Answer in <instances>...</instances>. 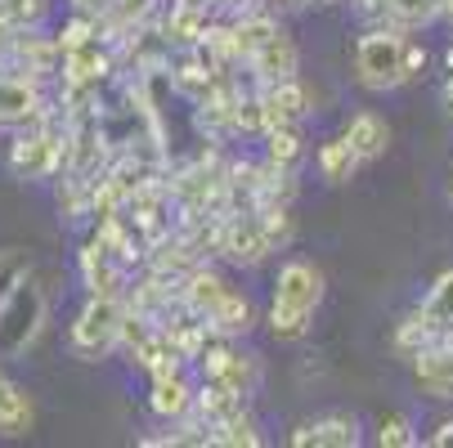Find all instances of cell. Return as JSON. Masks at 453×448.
<instances>
[{
  "instance_id": "6da1fadb",
  "label": "cell",
  "mask_w": 453,
  "mask_h": 448,
  "mask_svg": "<svg viewBox=\"0 0 453 448\" xmlns=\"http://www.w3.org/2000/svg\"><path fill=\"white\" fill-rule=\"evenodd\" d=\"M45 314H50V296L27 274L5 300H0V359H23L45 328Z\"/></svg>"
},
{
  "instance_id": "7a4b0ae2",
  "label": "cell",
  "mask_w": 453,
  "mask_h": 448,
  "mask_svg": "<svg viewBox=\"0 0 453 448\" xmlns=\"http://www.w3.org/2000/svg\"><path fill=\"white\" fill-rule=\"evenodd\" d=\"M63 144H68V117H63V125L54 117L36 125H19L10 144V171L19 179H54L63 175Z\"/></svg>"
},
{
  "instance_id": "3957f363",
  "label": "cell",
  "mask_w": 453,
  "mask_h": 448,
  "mask_svg": "<svg viewBox=\"0 0 453 448\" xmlns=\"http://www.w3.org/2000/svg\"><path fill=\"white\" fill-rule=\"evenodd\" d=\"M404 36L395 27H368L355 41V81L364 90H395L404 86Z\"/></svg>"
},
{
  "instance_id": "277c9868",
  "label": "cell",
  "mask_w": 453,
  "mask_h": 448,
  "mask_svg": "<svg viewBox=\"0 0 453 448\" xmlns=\"http://www.w3.org/2000/svg\"><path fill=\"white\" fill-rule=\"evenodd\" d=\"M121 323H126V300H121V296H90V300L77 309L73 332H68L73 354L86 359V363L112 354V350L121 345Z\"/></svg>"
},
{
  "instance_id": "5b68a950",
  "label": "cell",
  "mask_w": 453,
  "mask_h": 448,
  "mask_svg": "<svg viewBox=\"0 0 453 448\" xmlns=\"http://www.w3.org/2000/svg\"><path fill=\"white\" fill-rule=\"evenodd\" d=\"M274 238L261 220V211H238V216H225L220 224V238H216V255L238 270H256V265H265L270 255H274Z\"/></svg>"
},
{
  "instance_id": "8992f818",
  "label": "cell",
  "mask_w": 453,
  "mask_h": 448,
  "mask_svg": "<svg viewBox=\"0 0 453 448\" xmlns=\"http://www.w3.org/2000/svg\"><path fill=\"white\" fill-rule=\"evenodd\" d=\"M247 68H251L256 90H261V86H274V81H292V77L301 72V49H296L292 32H288V27H279L261 49H256V54L247 58Z\"/></svg>"
},
{
  "instance_id": "52a82bcc",
  "label": "cell",
  "mask_w": 453,
  "mask_h": 448,
  "mask_svg": "<svg viewBox=\"0 0 453 448\" xmlns=\"http://www.w3.org/2000/svg\"><path fill=\"white\" fill-rule=\"evenodd\" d=\"M77 270H81V287H86L90 296H121V300H126V265L117 261V255H112L99 238H90V242L81 247Z\"/></svg>"
},
{
  "instance_id": "ba28073f",
  "label": "cell",
  "mask_w": 453,
  "mask_h": 448,
  "mask_svg": "<svg viewBox=\"0 0 453 448\" xmlns=\"http://www.w3.org/2000/svg\"><path fill=\"white\" fill-rule=\"evenodd\" d=\"M323 300V274L310 265V261H288L279 265L274 274V305H288V309H319Z\"/></svg>"
},
{
  "instance_id": "9c48e42d",
  "label": "cell",
  "mask_w": 453,
  "mask_h": 448,
  "mask_svg": "<svg viewBox=\"0 0 453 448\" xmlns=\"http://www.w3.org/2000/svg\"><path fill=\"white\" fill-rule=\"evenodd\" d=\"M288 444H296V448H355L359 444V417L355 413H323V417H314V421H301L292 435H288Z\"/></svg>"
},
{
  "instance_id": "30bf717a",
  "label": "cell",
  "mask_w": 453,
  "mask_h": 448,
  "mask_svg": "<svg viewBox=\"0 0 453 448\" xmlns=\"http://www.w3.org/2000/svg\"><path fill=\"white\" fill-rule=\"evenodd\" d=\"M413 376H418V386L422 395L431 399H453V341L435 337L426 350H418L413 359Z\"/></svg>"
},
{
  "instance_id": "8fae6325",
  "label": "cell",
  "mask_w": 453,
  "mask_h": 448,
  "mask_svg": "<svg viewBox=\"0 0 453 448\" xmlns=\"http://www.w3.org/2000/svg\"><path fill=\"white\" fill-rule=\"evenodd\" d=\"M225 296H229V278H225L220 270H211L207 261H203L198 270H188L184 283H180V309L198 314V318H211Z\"/></svg>"
},
{
  "instance_id": "7c38bea8",
  "label": "cell",
  "mask_w": 453,
  "mask_h": 448,
  "mask_svg": "<svg viewBox=\"0 0 453 448\" xmlns=\"http://www.w3.org/2000/svg\"><path fill=\"white\" fill-rule=\"evenodd\" d=\"M193 404H198V381H188L184 372L157 376L153 386H149V408L162 421H184L193 413Z\"/></svg>"
},
{
  "instance_id": "4fadbf2b",
  "label": "cell",
  "mask_w": 453,
  "mask_h": 448,
  "mask_svg": "<svg viewBox=\"0 0 453 448\" xmlns=\"http://www.w3.org/2000/svg\"><path fill=\"white\" fill-rule=\"evenodd\" d=\"M261 99H265V112H270V125H283V121H305L310 117V90L292 77V81H274V86H261Z\"/></svg>"
},
{
  "instance_id": "5bb4252c",
  "label": "cell",
  "mask_w": 453,
  "mask_h": 448,
  "mask_svg": "<svg viewBox=\"0 0 453 448\" xmlns=\"http://www.w3.org/2000/svg\"><path fill=\"white\" fill-rule=\"evenodd\" d=\"M346 144L359 153V162H372V157H381L386 153V144H391V125H386L372 108H364V112H355L350 121H346Z\"/></svg>"
},
{
  "instance_id": "9a60e30c",
  "label": "cell",
  "mask_w": 453,
  "mask_h": 448,
  "mask_svg": "<svg viewBox=\"0 0 453 448\" xmlns=\"http://www.w3.org/2000/svg\"><path fill=\"white\" fill-rule=\"evenodd\" d=\"M207 323L220 332V337H229V341H238V337H247L256 323H261V314H256V300L247 296V292H238V287H229V296L220 300V309L207 318Z\"/></svg>"
},
{
  "instance_id": "2e32d148",
  "label": "cell",
  "mask_w": 453,
  "mask_h": 448,
  "mask_svg": "<svg viewBox=\"0 0 453 448\" xmlns=\"http://www.w3.org/2000/svg\"><path fill=\"white\" fill-rule=\"evenodd\" d=\"M279 27H283V23H279L274 14H256V10L238 14V19H234V58H238V63H247V58H251L256 49H261Z\"/></svg>"
},
{
  "instance_id": "e0dca14e",
  "label": "cell",
  "mask_w": 453,
  "mask_h": 448,
  "mask_svg": "<svg viewBox=\"0 0 453 448\" xmlns=\"http://www.w3.org/2000/svg\"><path fill=\"white\" fill-rule=\"evenodd\" d=\"M211 444H225V448H261L265 435H261V426H256V417L242 404L238 413H229L225 421L211 426Z\"/></svg>"
},
{
  "instance_id": "ac0fdd59",
  "label": "cell",
  "mask_w": 453,
  "mask_h": 448,
  "mask_svg": "<svg viewBox=\"0 0 453 448\" xmlns=\"http://www.w3.org/2000/svg\"><path fill=\"white\" fill-rule=\"evenodd\" d=\"M314 166H319V175L328 179V184H346L355 171H359V153L346 144V135L342 140H328V144H319V153H314Z\"/></svg>"
},
{
  "instance_id": "d6986e66",
  "label": "cell",
  "mask_w": 453,
  "mask_h": 448,
  "mask_svg": "<svg viewBox=\"0 0 453 448\" xmlns=\"http://www.w3.org/2000/svg\"><path fill=\"white\" fill-rule=\"evenodd\" d=\"M54 207H58V216L68 220V224H77L81 216H90V179L58 175V184H54Z\"/></svg>"
},
{
  "instance_id": "ffe728a7",
  "label": "cell",
  "mask_w": 453,
  "mask_h": 448,
  "mask_svg": "<svg viewBox=\"0 0 453 448\" xmlns=\"http://www.w3.org/2000/svg\"><path fill=\"white\" fill-rule=\"evenodd\" d=\"M301 148H305V140L296 131V121H283V125H270V131H265V162L292 171L301 162Z\"/></svg>"
},
{
  "instance_id": "44dd1931",
  "label": "cell",
  "mask_w": 453,
  "mask_h": 448,
  "mask_svg": "<svg viewBox=\"0 0 453 448\" xmlns=\"http://www.w3.org/2000/svg\"><path fill=\"white\" fill-rule=\"evenodd\" d=\"M220 381H225V386H229L234 395L251 399V395H256V386H261V359L247 354V350H234V354H229V363H225V372H220Z\"/></svg>"
},
{
  "instance_id": "7402d4cb",
  "label": "cell",
  "mask_w": 453,
  "mask_h": 448,
  "mask_svg": "<svg viewBox=\"0 0 453 448\" xmlns=\"http://www.w3.org/2000/svg\"><path fill=\"white\" fill-rule=\"evenodd\" d=\"M270 131V112H265V99L261 90H242L238 103H234V135H265Z\"/></svg>"
},
{
  "instance_id": "603a6c76",
  "label": "cell",
  "mask_w": 453,
  "mask_h": 448,
  "mask_svg": "<svg viewBox=\"0 0 453 448\" xmlns=\"http://www.w3.org/2000/svg\"><path fill=\"white\" fill-rule=\"evenodd\" d=\"M435 337H440V328L431 323V318L422 314V305H418V309L404 318V323H400V332H395V350H400L404 359H413V354H418V350H426Z\"/></svg>"
},
{
  "instance_id": "cb8c5ba5",
  "label": "cell",
  "mask_w": 453,
  "mask_h": 448,
  "mask_svg": "<svg viewBox=\"0 0 453 448\" xmlns=\"http://www.w3.org/2000/svg\"><path fill=\"white\" fill-rule=\"evenodd\" d=\"M99 36H104V23H99V19H86V14H73V10H68V19L54 27V41H58L63 54H73V49L99 41Z\"/></svg>"
},
{
  "instance_id": "d4e9b609",
  "label": "cell",
  "mask_w": 453,
  "mask_h": 448,
  "mask_svg": "<svg viewBox=\"0 0 453 448\" xmlns=\"http://www.w3.org/2000/svg\"><path fill=\"white\" fill-rule=\"evenodd\" d=\"M386 14H391L395 32H413V27L440 19V0H386Z\"/></svg>"
},
{
  "instance_id": "484cf974",
  "label": "cell",
  "mask_w": 453,
  "mask_h": 448,
  "mask_svg": "<svg viewBox=\"0 0 453 448\" xmlns=\"http://www.w3.org/2000/svg\"><path fill=\"white\" fill-rule=\"evenodd\" d=\"M422 314L431 318V323L444 332V328H453V270L449 274H440L435 283H431V292L422 296Z\"/></svg>"
},
{
  "instance_id": "4316f807",
  "label": "cell",
  "mask_w": 453,
  "mask_h": 448,
  "mask_svg": "<svg viewBox=\"0 0 453 448\" xmlns=\"http://www.w3.org/2000/svg\"><path fill=\"white\" fill-rule=\"evenodd\" d=\"M270 332H274V341H301L305 332H310V323H314V314L310 309H288V305H270Z\"/></svg>"
},
{
  "instance_id": "83f0119b",
  "label": "cell",
  "mask_w": 453,
  "mask_h": 448,
  "mask_svg": "<svg viewBox=\"0 0 453 448\" xmlns=\"http://www.w3.org/2000/svg\"><path fill=\"white\" fill-rule=\"evenodd\" d=\"M27 274H32L27 251H19V247H5V251H0V300H5Z\"/></svg>"
},
{
  "instance_id": "f1b7e54d",
  "label": "cell",
  "mask_w": 453,
  "mask_h": 448,
  "mask_svg": "<svg viewBox=\"0 0 453 448\" xmlns=\"http://www.w3.org/2000/svg\"><path fill=\"white\" fill-rule=\"evenodd\" d=\"M377 444H381V448H413V444H418V435H413V421H409L404 413L381 417V426H377Z\"/></svg>"
},
{
  "instance_id": "f546056e",
  "label": "cell",
  "mask_w": 453,
  "mask_h": 448,
  "mask_svg": "<svg viewBox=\"0 0 453 448\" xmlns=\"http://www.w3.org/2000/svg\"><path fill=\"white\" fill-rule=\"evenodd\" d=\"M10 14H14V27H19V32L45 27V19H50V0H10Z\"/></svg>"
},
{
  "instance_id": "4dcf8cb0",
  "label": "cell",
  "mask_w": 453,
  "mask_h": 448,
  "mask_svg": "<svg viewBox=\"0 0 453 448\" xmlns=\"http://www.w3.org/2000/svg\"><path fill=\"white\" fill-rule=\"evenodd\" d=\"M426 58H431V54H426V45H422L418 36H404V86H409V81H418V77L426 72Z\"/></svg>"
},
{
  "instance_id": "1f68e13d",
  "label": "cell",
  "mask_w": 453,
  "mask_h": 448,
  "mask_svg": "<svg viewBox=\"0 0 453 448\" xmlns=\"http://www.w3.org/2000/svg\"><path fill=\"white\" fill-rule=\"evenodd\" d=\"M68 10L73 14H86V19H112V10H117V0H68Z\"/></svg>"
},
{
  "instance_id": "d6a6232c",
  "label": "cell",
  "mask_w": 453,
  "mask_h": 448,
  "mask_svg": "<svg viewBox=\"0 0 453 448\" xmlns=\"http://www.w3.org/2000/svg\"><path fill=\"white\" fill-rule=\"evenodd\" d=\"M14 14H10V0H0V54H10V41H14Z\"/></svg>"
},
{
  "instance_id": "836d02e7",
  "label": "cell",
  "mask_w": 453,
  "mask_h": 448,
  "mask_svg": "<svg viewBox=\"0 0 453 448\" xmlns=\"http://www.w3.org/2000/svg\"><path fill=\"white\" fill-rule=\"evenodd\" d=\"M256 5V0H216V14H229V19H238V14H247Z\"/></svg>"
},
{
  "instance_id": "e575fe53",
  "label": "cell",
  "mask_w": 453,
  "mask_h": 448,
  "mask_svg": "<svg viewBox=\"0 0 453 448\" xmlns=\"http://www.w3.org/2000/svg\"><path fill=\"white\" fill-rule=\"evenodd\" d=\"M426 444H435V448H453V421H440L435 435H426Z\"/></svg>"
},
{
  "instance_id": "d590c367",
  "label": "cell",
  "mask_w": 453,
  "mask_h": 448,
  "mask_svg": "<svg viewBox=\"0 0 453 448\" xmlns=\"http://www.w3.org/2000/svg\"><path fill=\"white\" fill-rule=\"evenodd\" d=\"M180 10H198V14H216V0H171Z\"/></svg>"
},
{
  "instance_id": "8d00e7d4",
  "label": "cell",
  "mask_w": 453,
  "mask_h": 448,
  "mask_svg": "<svg viewBox=\"0 0 453 448\" xmlns=\"http://www.w3.org/2000/svg\"><path fill=\"white\" fill-rule=\"evenodd\" d=\"M440 103H444V112L453 117V72H449V81L440 86Z\"/></svg>"
},
{
  "instance_id": "74e56055",
  "label": "cell",
  "mask_w": 453,
  "mask_h": 448,
  "mask_svg": "<svg viewBox=\"0 0 453 448\" xmlns=\"http://www.w3.org/2000/svg\"><path fill=\"white\" fill-rule=\"evenodd\" d=\"M440 14H444V19L453 23V0H440Z\"/></svg>"
},
{
  "instance_id": "f35d334b",
  "label": "cell",
  "mask_w": 453,
  "mask_h": 448,
  "mask_svg": "<svg viewBox=\"0 0 453 448\" xmlns=\"http://www.w3.org/2000/svg\"><path fill=\"white\" fill-rule=\"evenodd\" d=\"M449 198H453V175H449Z\"/></svg>"
}]
</instances>
